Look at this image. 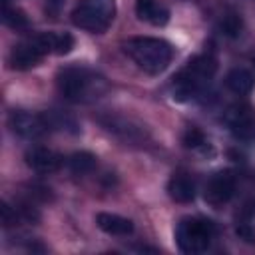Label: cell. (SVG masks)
I'll return each instance as SVG.
<instances>
[{"label": "cell", "mask_w": 255, "mask_h": 255, "mask_svg": "<svg viewBox=\"0 0 255 255\" xmlns=\"http://www.w3.org/2000/svg\"><path fill=\"white\" fill-rule=\"evenodd\" d=\"M56 86L60 96L68 102H92L108 90V84L102 76L82 66L62 68L56 76Z\"/></svg>", "instance_id": "cell-1"}, {"label": "cell", "mask_w": 255, "mask_h": 255, "mask_svg": "<svg viewBox=\"0 0 255 255\" xmlns=\"http://www.w3.org/2000/svg\"><path fill=\"white\" fill-rule=\"evenodd\" d=\"M215 72H217V60L211 54H199V56H195L173 78V82H171L173 98L175 100H181V102L199 98L207 90V86H209L211 78L215 76Z\"/></svg>", "instance_id": "cell-2"}, {"label": "cell", "mask_w": 255, "mask_h": 255, "mask_svg": "<svg viewBox=\"0 0 255 255\" xmlns=\"http://www.w3.org/2000/svg\"><path fill=\"white\" fill-rule=\"evenodd\" d=\"M126 54L147 74H161L173 60L169 42L151 36H135L124 44Z\"/></svg>", "instance_id": "cell-3"}, {"label": "cell", "mask_w": 255, "mask_h": 255, "mask_svg": "<svg viewBox=\"0 0 255 255\" xmlns=\"http://www.w3.org/2000/svg\"><path fill=\"white\" fill-rule=\"evenodd\" d=\"M217 229L215 223L203 217H185L177 223L175 241L183 253H203L209 249Z\"/></svg>", "instance_id": "cell-4"}, {"label": "cell", "mask_w": 255, "mask_h": 255, "mask_svg": "<svg viewBox=\"0 0 255 255\" xmlns=\"http://www.w3.org/2000/svg\"><path fill=\"white\" fill-rule=\"evenodd\" d=\"M116 14L114 0H80L72 10V22L92 34H102L110 28Z\"/></svg>", "instance_id": "cell-5"}, {"label": "cell", "mask_w": 255, "mask_h": 255, "mask_svg": "<svg viewBox=\"0 0 255 255\" xmlns=\"http://www.w3.org/2000/svg\"><path fill=\"white\" fill-rule=\"evenodd\" d=\"M50 52H54V36H52V32L34 34L30 38L18 42L10 50L8 64H10L12 70H30V68L38 66V62Z\"/></svg>", "instance_id": "cell-6"}, {"label": "cell", "mask_w": 255, "mask_h": 255, "mask_svg": "<svg viewBox=\"0 0 255 255\" xmlns=\"http://www.w3.org/2000/svg\"><path fill=\"white\" fill-rule=\"evenodd\" d=\"M223 122L237 139H255V112L249 104H231L223 112Z\"/></svg>", "instance_id": "cell-7"}, {"label": "cell", "mask_w": 255, "mask_h": 255, "mask_svg": "<svg viewBox=\"0 0 255 255\" xmlns=\"http://www.w3.org/2000/svg\"><path fill=\"white\" fill-rule=\"evenodd\" d=\"M235 189H237V177L231 171H217L207 179L203 197L211 207H221L235 195Z\"/></svg>", "instance_id": "cell-8"}, {"label": "cell", "mask_w": 255, "mask_h": 255, "mask_svg": "<svg viewBox=\"0 0 255 255\" xmlns=\"http://www.w3.org/2000/svg\"><path fill=\"white\" fill-rule=\"evenodd\" d=\"M8 128L12 129V133H16L20 137H26V139L42 137L50 129V126L46 122V116L22 112V110L12 112L8 116Z\"/></svg>", "instance_id": "cell-9"}, {"label": "cell", "mask_w": 255, "mask_h": 255, "mask_svg": "<svg viewBox=\"0 0 255 255\" xmlns=\"http://www.w3.org/2000/svg\"><path fill=\"white\" fill-rule=\"evenodd\" d=\"M24 159H26V165L36 173H54L64 163V157L58 151L50 147H42V145L28 149Z\"/></svg>", "instance_id": "cell-10"}, {"label": "cell", "mask_w": 255, "mask_h": 255, "mask_svg": "<svg viewBox=\"0 0 255 255\" xmlns=\"http://www.w3.org/2000/svg\"><path fill=\"white\" fill-rule=\"evenodd\" d=\"M167 195L177 203H189L195 197V183L187 173H173L167 181Z\"/></svg>", "instance_id": "cell-11"}, {"label": "cell", "mask_w": 255, "mask_h": 255, "mask_svg": "<svg viewBox=\"0 0 255 255\" xmlns=\"http://www.w3.org/2000/svg\"><path fill=\"white\" fill-rule=\"evenodd\" d=\"M135 14L139 20L153 26H163L169 20V10L157 0H135Z\"/></svg>", "instance_id": "cell-12"}, {"label": "cell", "mask_w": 255, "mask_h": 255, "mask_svg": "<svg viewBox=\"0 0 255 255\" xmlns=\"http://www.w3.org/2000/svg\"><path fill=\"white\" fill-rule=\"evenodd\" d=\"M96 223L108 235L124 237V235H131L133 233V221L128 219V217L116 215V213H98L96 215Z\"/></svg>", "instance_id": "cell-13"}, {"label": "cell", "mask_w": 255, "mask_h": 255, "mask_svg": "<svg viewBox=\"0 0 255 255\" xmlns=\"http://www.w3.org/2000/svg\"><path fill=\"white\" fill-rule=\"evenodd\" d=\"M253 76L245 70V68H233L227 72L225 76V86L229 92L237 94V96H245L253 90Z\"/></svg>", "instance_id": "cell-14"}, {"label": "cell", "mask_w": 255, "mask_h": 255, "mask_svg": "<svg viewBox=\"0 0 255 255\" xmlns=\"http://www.w3.org/2000/svg\"><path fill=\"white\" fill-rule=\"evenodd\" d=\"M68 167L74 175H88L96 169V155L90 151H76L68 157Z\"/></svg>", "instance_id": "cell-15"}, {"label": "cell", "mask_w": 255, "mask_h": 255, "mask_svg": "<svg viewBox=\"0 0 255 255\" xmlns=\"http://www.w3.org/2000/svg\"><path fill=\"white\" fill-rule=\"evenodd\" d=\"M181 141H183V145L187 147V149H193V151H199V153H213V147H211V143H209V139L203 135V131L201 129H197L195 126H191V128H187L185 131H183V137H181Z\"/></svg>", "instance_id": "cell-16"}, {"label": "cell", "mask_w": 255, "mask_h": 255, "mask_svg": "<svg viewBox=\"0 0 255 255\" xmlns=\"http://www.w3.org/2000/svg\"><path fill=\"white\" fill-rule=\"evenodd\" d=\"M2 22L12 28V30H26L28 28V16L20 10L14 8L10 4H4V12H2Z\"/></svg>", "instance_id": "cell-17"}, {"label": "cell", "mask_w": 255, "mask_h": 255, "mask_svg": "<svg viewBox=\"0 0 255 255\" xmlns=\"http://www.w3.org/2000/svg\"><path fill=\"white\" fill-rule=\"evenodd\" d=\"M46 116V122H48V126H50V129L52 128H58V129H68V131H72V133H78L80 129H78V124L74 122V118H70V116H62L60 112H48V114H44Z\"/></svg>", "instance_id": "cell-18"}, {"label": "cell", "mask_w": 255, "mask_h": 255, "mask_svg": "<svg viewBox=\"0 0 255 255\" xmlns=\"http://www.w3.org/2000/svg\"><path fill=\"white\" fill-rule=\"evenodd\" d=\"M54 36V54L58 56H64V54H70L72 48H74V36L68 34V32H52Z\"/></svg>", "instance_id": "cell-19"}, {"label": "cell", "mask_w": 255, "mask_h": 255, "mask_svg": "<svg viewBox=\"0 0 255 255\" xmlns=\"http://www.w3.org/2000/svg\"><path fill=\"white\" fill-rule=\"evenodd\" d=\"M241 28H243V24H241V18H239L237 14L229 12V14L223 16V20H221V30H223L225 36L235 38V36L241 34Z\"/></svg>", "instance_id": "cell-20"}, {"label": "cell", "mask_w": 255, "mask_h": 255, "mask_svg": "<svg viewBox=\"0 0 255 255\" xmlns=\"http://www.w3.org/2000/svg\"><path fill=\"white\" fill-rule=\"evenodd\" d=\"M2 225L4 227H12V225H18V221H22L20 213H18V207H12L10 203H2Z\"/></svg>", "instance_id": "cell-21"}, {"label": "cell", "mask_w": 255, "mask_h": 255, "mask_svg": "<svg viewBox=\"0 0 255 255\" xmlns=\"http://www.w3.org/2000/svg\"><path fill=\"white\" fill-rule=\"evenodd\" d=\"M237 235L243 239V241H247V243H255V231H253V227L249 225V223H245V221H241L239 225H237Z\"/></svg>", "instance_id": "cell-22"}, {"label": "cell", "mask_w": 255, "mask_h": 255, "mask_svg": "<svg viewBox=\"0 0 255 255\" xmlns=\"http://www.w3.org/2000/svg\"><path fill=\"white\" fill-rule=\"evenodd\" d=\"M44 4H46V10H48V14L56 16V14H58V12L64 8L66 0H44Z\"/></svg>", "instance_id": "cell-23"}]
</instances>
